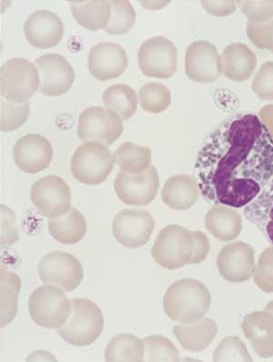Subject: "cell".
Returning <instances> with one entry per match:
<instances>
[{"mask_svg": "<svg viewBox=\"0 0 273 362\" xmlns=\"http://www.w3.org/2000/svg\"><path fill=\"white\" fill-rule=\"evenodd\" d=\"M195 174L208 202L245 208L273 177V136L256 114L228 117L203 142Z\"/></svg>", "mask_w": 273, "mask_h": 362, "instance_id": "cell-1", "label": "cell"}, {"mask_svg": "<svg viewBox=\"0 0 273 362\" xmlns=\"http://www.w3.org/2000/svg\"><path fill=\"white\" fill-rule=\"evenodd\" d=\"M209 250L211 243L202 231L192 233L179 225H169L158 233L151 254L158 264L174 271L204 262Z\"/></svg>", "mask_w": 273, "mask_h": 362, "instance_id": "cell-2", "label": "cell"}, {"mask_svg": "<svg viewBox=\"0 0 273 362\" xmlns=\"http://www.w3.org/2000/svg\"><path fill=\"white\" fill-rule=\"evenodd\" d=\"M211 303V293L201 281L183 279L168 288L163 298L164 311L170 319L182 324L204 317Z\"/></svg>", "mask_w": 273, "mask_h": 362, "instance_id": "cell-3", "label": "cell"}, {"mask_svg": "<svg viewBox=\"0 0 273 362\" xmlns=\"http://www.w3.org/2000/svg\"><path fill=\"white\" fill-rule=\"evenodd\" d=\"M71 301V315L58 329L59 335L77 347L91 345L103 333V314L98 305L87 298H72Z\"/></svg>", "mask_w": 273, "mask_h": 362, "instance_id": "cell-4", "label": "cell"}, {"mask_svg": "<svg viewBox=\"0 0 273 362\" xmlns=\"http://www.w3.org/2000/svg\"><path fill=\"white\" fill-rule=\"evenodd\" d=\"M40 83L37 66L26 59H8L0 68V93L11 103H27Z\"/></svg>", "mask_w": 273, "mask_h": 362, "instance_id": "cell-5", "label": "cell"}, {"mask_svg": "<svg viewBox=\"0 0 273 362\" xmlns=\"http://www.w3.org/2000/svg\"><path fill=\"white\" fill-rule=\"evenodd\" d=\"M28 310L31 319L47 329H59L64 325L71 313V301L65 292L53 285L37 288L30 295Z\"/></svg>", "mask_w": 273, "mask_h": 362, "instance_id": "cell-6", "label": "cell"}, {"mask_svg": "<svg viewBox=\"0 0 273 362\" xmlns=\"http://www.w3.org/2000/svg\"><path fill=\"white\" fill-rule=\"evenodd\" d=\"M114 158L110 149L98 142H86L76 149L71 158V173L86 185H98L113 170Z\"/></svg>", "mask_w": 273, "mask_h": 362, "instance_id": "cell-7", "label": "cell"}, {"mask_svg": "<svg viewBox=\"0 0 273 362\" xmlns=\"http://www.w3.org/2000/svg\"><path fill=\"white\" fill-rule=\"evenodd\" d=\"M39 274L44 284L57 286L65 293L75 291L84 278L81 262L65 252H53L44 257Z\"/></svg>", "mask_w": 273, "mask_h": 362, "instance_id": "cell-8", "label": "cell"}, {"mask_svg": "<svg viewBox=\"0 0 273 362\" xmlns=\"http://www.w3.org/2000/svg\"><path fill=\"white\" fill-rule=\"evenodd\" d=\"M122 120L113 111L100 107H88L79 117V138L85 143L110 146L122 134Z\"/></svg>", "mask_w": 273, "mask_h": 362, "instance_id": "cell-9", "label": "cell"}, {"mask_svg": "<svg viewBox=\"0 0 273 362\" xmlns=\"http://www.w3.org/2000/svg\"><path fill=\"white\" fill-rule=\"evenodd\" d=\"M139 69L148 77L169 78L177 71L175 45L164 37H154L142 43L138 52Z\"/></svg>", "mask_w": 273, "mask_h": 362, "instance_id": "cell-10", "label": "cell"}, {"mask_svg": "<svg viewBox=\"0 0 273 362\" xmlns=\"http://www.w3.org/2000/svg\"><path fill=\"white\" fill-rule=\"evenodd\" d=\"M31 201L44 217H60L71 208V189L62 177L50 175L33 184Z\"/></svg>", "mask_w": 273, "mask_h": 362, "instance_id": "cell-11", "label": "cell"}, {"mask_svg": "<svg viewBox=\"0 0 273 362\" xmlns=\"http://www.w3.org/2000/svg\"><path fill=\"white\" fill-rule=\"evenodd\" d=\"M160 177L156 168L151 166L144 173L129 174L120 171L114 181V189L125 204L146 206L157 196Z\"/></svg>", "mask_w": 273, "mask_h": 362, "instance_id": "cell-12", "label": "cell"}, {"mask_svg": "<svg viewBox=\"0 0 273 362\" xmlns=\"http://www.w3.org/2000/svg\"><path fill=\"white\" fill-rule=\"evenodd\" d=\"M155 227L154 218L142 209H123L114 218L113 236L127 247H141L150 240Z\"/></svg>", "mask_w": 273, "mask_h": 362, "instance_id": "cell-13", "label": "cell"}, {"mask_svg": "<svg viewBox=\"0 0 273 362\" xmlns=\"http://www.w3.org/2000/svg\"><path fill=\"white\" fill-rule=\"evenodd\" d=\"M40 74V90L44 95L58 97L71 90L75 72L71 63L57 53L46 54L35 60Z\"/></svg>", "mask_w": 273, "mask_h": 362, "instance_id": "cell-14", "label": "cell"}, {"mask_svg": "<svg viewBox=\"0 0 273 362\" xmlns=\"http://www.w3.org/2000/svg\"><path fill=\"white\" fill-rule=\"evenodd\" d=\"M185 72L199 83H211L221 75V57L217 47L206 40L195 41L187 49Z\"/></svg>", "mask_w": 273, "mask_h": 362, "instance_id": "cell-15", "label": "cell"}, {"mask_svg": "<svg viewBox=\"0 0 273 362\" xmlns=\"http://www.w3.org/2000/svg\"><path fill=\"white\" fill-rule=\"evenodd\" d=\"M129 65L126 50L119 44L101 42L91 47L88 56V68L98 81L120 77Z\"/></svg>", "mask_w": 273, "mask_h": 362, "instance_id": "cell-16", "label": "cell"}, {"mask_svg": "<svg viewBox=\"0 0 273 362\" xmlns=\"http://www.w3.org/2000/svg\"><path fill=\"white\" fill-rule=\"evenodd\" d=\"M16 165L24 173L35 174L50 167L53 160V148L45 136L28 134L16 143L13 148Z\"/></svg>", "mask_w": 273, "mask_h": 362, "instance_id": "cell-17", "label": "cell"}, {"mask_svg": "<svg viewBox=\"0 0 273 362\" xmlns=\"http://www.w3.org/2000/svg\"><path fill=\"white\" fill-rule=\"evenodd\" d=\"M219 272L222 278L240 284L252 277L254 268V250L243 241L230 244L221 250L217 258Z\"/></svg>", "mask_w": 273, "mask_h": 362, "instance_id": "cell-18", "label": "cell"}, {"mask_svg": "<svg viewBox=\"0 0 273 362\" xmlns=\"http://www.w3.org/2000/svg\"><path fill=\"white\" fill-rule=\"evenodd\" d=\"M24 33L33 47L50 49L62 40L64 24L54 12L42 9L28 16L24 24Z\"/></svg>", "mask_w": 273, "mask_h": 362, "instance_id": "cell-19", "label": "cell"}, {"mask_svg": "<svg viewBox=\"0 0 273 362\" xmlns=\"http://www.w3.org/2000/svg\"><path fill=\"white\" fill-rule=\"evenodd\" d=\"M241 329L249 339L254 351L262 358L273 356V316L268 311L248 314L241 323Z\"/></svg>", "mask_w": 273, "mask_h": 362, "instance_id": "cell-20", "label": "cell"}, {"mask_svg": "<svg viewBox=\"0 0 273 362\" xmlns=\"http://www.w3.org/2000/svg\"><path fill=\"white\" fill-rule=\"evenodd\" d=\"M221 73L235 82H243L252 77L257 66L255 54L243 43L228 45L221 57Z\"/></svg>", "mask_w": 273, "mask_h": 362, "instance_id": "cell-21", "label": "cell"}, {"mask_svg": "<svg viewBox=\"0 0 273 362\" xmlns=\"http://www.w3.org/2000/svg\"><path fill=\"white\" fill-rule=\"evenodd\" d=\"M201 195L198 180L189 175H176L166 181L161 192L165 204L175 211H186L195 204Z\"/></svg>", "mask_w": 273, "mask_h": 362, "instance_id": "cell-22", "label": "cell"}, {"mask_svg": "<svg viewBox=\"0 0 273 362\" xmlns=\"http://www.w3.org/2000/svg\"><path fill=\"white\" fill-rule=\"evenodd\" d=\"M205 227L219 240H233L243 230V218L234 208L216 204L206 215Z\"/></svg>", "mask_w": 273, "mask_h": 362, "instance_id": "cell-23", "label": "cell"}, {"mask_svg": "<svg viewBox=\"0 0 273 362\" xmlns=\"http://www.w3.org/2000/svg\"><path fill=\"white\" fill-rule=\"evenodd\" d=\"M173 334L182 348L199 352L211 345L218 334V326L214 320L202 317L198 322L176 325Z\"/></svg>", "mask_w": 273, "mask_h": 362, "instance_id": "cell-24", "label": "cell"}, {"mask_svg": "<svg viewBox=\"0 0 273 362\" xmlns=\"http://www.w3.org/2000/svg\"><path fill=\"white\" fill-rule=\"evenodd\" d=\"M243 211L247 220L255 225L273 244V177Z\"/></svg>", "mask_w": 273, "mask_h": 362, "instance_id": "cell-25", "label": "cell"}, {"mask_svg": "<svg viewBox=\"0 0 273 362\" xmlns=\"http://www.w3.org/2000/svg\"><path fill=\"white\" fill-rule=\"evenodd\" d=\"M49 230L59 243L71 245L83 239L87 233V222L78 209L71 208L66 214L50 218Z\"/></svg>", "mask_w": 273, "mask_h": 362, "instance_id": "cell-26", "label": "cell"}, {"mask_svg": "<svg viewBox=\"0 0 273 362\" xmlns=\"http://www.w3.org/2000/svg\"><path fill=\"white\" fill-rule=\"evenodd\" d=\"M71 7L75 20L88 30H104L110 20V1L107 0H78L71 1Z\"/></svg>", "mask_w": 273, "mask_h": 362, "instance_id": "cell-27", "label": "cell"}, {"mask_svg": "<svg viewBox=\"0 0 273 362\" xmlns=\"http://www.w3.org/2000/svg\"><path fill=\"white\" fill-rule=\"evenodd\" d=\"M144 342L132 334H120L110 339L105 351V360L110 362H141L144 360Z\"/></svg>", "mask_w": 273, "mask_h": 362, "instance_id": "cell-28", "label": "cell"}, {"mask_svg": "<svg viewBox=\"0 0 273 362\" xmlns=\"http://www.w3.org/2000/svg\"><path fill=\"white\" fill-rule=\"evenodd\" d=\"M113 158L114 162L126 173H142L151 166V149L132 142L120 145Z\"/></svg>", "mask_w": 273, "mask_h": 362, "instance_id": "cell-29", "label": "cell"}, {"mask_svg": "<svg viewBox=\"0 0 273 362\" xmlns=\"http://www.w3.org/2000/svg\"><path fill=\"white\" fill-rule=\"evenodd\" d=\"M103 100L108 110L113 111L122 120L129 119L138 109V97L128 85L111 86L104 91Z\"/></svg>", "mask_w": 273, "mask_h": 362, "instance_id": "cell-30", "label": "cell"}, {"mask_svg": "<svg viewBox=\"0 0 273 362\" xmlns=\"http://www.w3.org/2000/svg\"><path fill=\"white\" fill-rule=\"evenodd\" d=\"M1 290V327L8 325L15 319L18 313V294L21 288V278L15 273L1 269L0 276Z\"/></svg>", "mask_w": 273, "mask_h": 362, "instance_id": "cell-31", "label": "cell"}, {"mask_svg": "<svg viewBox=\"0 0 273 362\" xmlns=\"http://www.w3.org/2000/svg\"><path fill=\"white\" fill-rule=\"evenodd\" d=\"M139 101L142 109L151 113H161L171 103L169 88L158 82H150L139 91Z\"/></svg>", "mask_w": 273, "mask_h": 362, "instance_id": "cell-32", "label": "cell"}, {"mask_svg": "<svg viewBox=\"0 0 273 362\" xmlns=\"http://www.w3.org/2000/svg\"><path fill=\"white\" fill-rule=\"evenodd\" d=\"M110 20L104 28L111 35H122L134 26L136 12L132 3L127 0H111Z\"/></svg>", "mask_w": 273, "mask_h": 362, "instance_id": "cell-33", "label": "cell"}, {"mask_svg": "<svg viewBox=\"0 0 273 362\" xmlns=\"http://www.w3.org/2000/svg\"><path fill=\"white\" fill-rule=\"evenodd\" d=\"M144 342V361H179L180 352L176 346L161 335L147 337Z\"/></svg>", "mask_w": 273, "mask_h": 362, "instance_id": "cell-34", "label": "cell"}, {"mask_svg": "<svg viewBox=\"0 0 273 362\" xmlns=\"http://www.w3.org/2000/svg\"><path fill=\"white\" fill-rule=\"evenodd\" d=\"M0 110V129L1 132H11L21 128L27 122L30 116V104L28 101L15 103L2 98Z\"/></svg>", "mask_w": 273, "mask_h": 362, "instance_id": "cell-35", "label": "cell"}, {"mask_svg": "<svg viewBox=\"0 0 273 362\" xmlns=\"http://www.w3.org/2000/svg\"><path fill=\"white\" fill-rule=\"evenodd\" d=\"M214 361H252L245 343L239 337L231 336L222 339L214 354Z\"/></svg>", "mask_w": 273, "mask_h": 362, "instance_id": "cell-36", "label": "cell"}, {"mask_svg": "<svg viewBox=\"0 0 273 362\" xmlns=\"http://www.w3.org/2000/svg\"><path fill=\"white\" fill-rule=\"evenodd\" d=\"M252 276L260 290L273 293V247H267L260 254L258 263L254 266Z\"/></svg>", "mask_w": 273, "mask_h": 362, "instance_id": "cell-37", "label": "cell"}, {"mask_svg": "<svg viewBox=\"0 0 273 362\" xmlns=\"http://www.w3.org/2000/svg\"><path fill=\"white\" fill-rule=\"evenodd\" d=\"M247 35L254 46L260 49L273 50V17L263 22L247 23Z\"/></svg>", "mask_w": 273, "mask_h": 362, "instance_id": "cell-38", "label": "cell"}, {"mask_svg": "<svg viewBox=\"0 0 273 362\" xmlns=\"http://www.w3.org/2000/svg\"><path fill=\"white\" fill-rule=\"evenodd\" d=\"M253 93L262 100H273V62L265 63L260 66L253 79Z\"/></svg>", "mask_w": 273, "mask_h": 362, "instance_id": "cell-39", "label": "cell"}, {"mask_svg": "<svg viewBox=\"0 0 273 362\" xmlns=\"http://www.w3.org/2000/svg\"><path fill=\"white\" fill-rule=\"evenodd\" d=\"M237 5L250 22H263L273 17V0H243L237 1Z\"/></svg>", "mask_w": 273, "mask_h": 362, "instance_id": "cell-40", "label": "cell"}, {"mask_svg": "<svg viewBox=\"0 0 273 362\" xmlns=\"http://www.w3.org/2000/svg\"><path fill=\"white\" fill-rule=\"evenodd\" d=\"M18 238L14 211L1 205V247L13 245Z\"/></svg>", "mask_w": 273, "mask_h": 362, "instance_id": "cell-41", "label": "cell"}, {"mask_svg": "<svg viewBox=\"0 0 273 362\" xmlns=\"http://www.w3.org/2000/svg\"><path fill=\"white\" fill-rule=\"evenodd\" d=\"M203 8L212 16L216 17H227L234 13L237 8V2L233 0H223V1H202Z\"/></svg>", "mask_w": 273, "mask_h": 362, "instance_id": "cell-42", "label": "cell"}, {"mask_svg": "<svg viewBox=\"0 0 273 362\" xmlns=\"http://www.w3.org/2000/svg\"><path fill=\"white\" fill-rule=\"evenodd\" d=\"M259 117L273 136V104L263 107L260 110Z\"/></svg>", "mask_w": 273, "mask_h": 362, "instance_id": "cell-43", "label": "cell"}, {"mask_svg": "<svg viewBox=\"0 0 273 362\" xmlns=\"http://www.w3.org/2000/svg\"><path fill=\"white\" fill-rule=\"evenodd\" d=\"M265 310L268 311V313H271L273 316V301H271V303H269L268 305H267Z\"/></svg>", "mask_w": 273, "mask_h": 362, "instance_id": "cell-44", "label": "cell"}, {"mask_svg": "<svg viewBox=\"0 0 273 362\" xmlns=\"http://www.w3.org/2000/svg\"><path fill=\"white\" fill-rule=\"evenodd\" d=\"M272 52L273 53V50H272Z\"/></svg>", "mask_w": 273, "mask_h": 362, "instance_id": "cell-45", "label": "cell"}]
</instances>
